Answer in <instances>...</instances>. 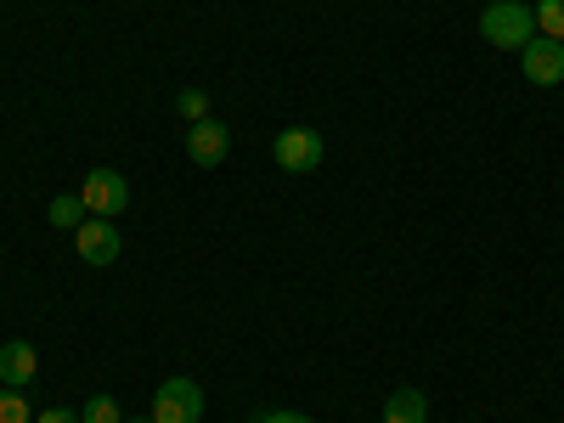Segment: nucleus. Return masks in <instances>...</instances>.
Returning <instances> with one entry per match:
<instances>
[{
	"instance_id": "1",
	"label": "nucleus",
	"mask_w": 564,
	"mask_h": 423,
	"mask_svg": "<svg viewBox=\"0 0 564 423\" xmlns=\"http://www.w3.org/2000/svg\"><path fill=\"white\" fill-rule=\"evenodd\" d=\"M480 34H486V45H497V52H525V45L542 34L536 7H525V0H491V7L480 12Z\"/></svg>"
},
{
	"instance_id": "2",
	"label": "nucleus",
	"mask_w": 564,
	"mask_h": 423,
	"mask_svg": "<svg viewBox=\"0 0 564 423\" xmlns=\"http://www.w3.org/2000/svg\"><path fill=\"white\" fill-rule=\"evenodd\" d=\"M271 159L289 170V175H311V170H322V159H327V141H322V130L294 124V130H282V135L271 141Z\"/></svg>"
},
{
	"instance_id": "3",
	"label": "nucleus",
	"mask_w": 564,
	"mask_h": 423,
	"mask_svg": "<svg viewBox=\"0 0 564 423\" xmlns=\"http://www.w3.org/2000/svg\"><path fill=\"white\" fill-rule=\"evenodd\" d=\"M204 417V390L193 379H164L153 395V423H198Z\"/></svg>"
},
{
	"instance_id": "4",
	"label": "nucleus",
	"mask_w": 564,
	"mask_h": 423,
	"mask_svg": "<svg viewBox=\"0 0 564 423\" xmlns=\"http://www.w3.org/2000/svg\"><path fill=\"white\" fill-rule=\"evenodd\" d=\"M231 153V130L220 119H193L186 124V159H193L198 170H220Z\"/></svg>"
},
{
	"instance_id": "5",
	"label": "nucleus",
	"mask_w": 564,
	"mask_h": 423,
	"mask_svg": "<svg viewBox=\"0 0 564 423\" xmlns=\"http://www.w3.org/2000/svg\"><path fill=\"white\" fill-rule=\"evenodd\" d=\"M79 198H85V209H90V215L113 220V215L130 204V181H124L119 170H90V175H85V186H79Z\"/></svg>"
},
{
	"instance_id": "6",
	"label": "nucleus",
	"mask_w": 564,
	"mask_h": 423,
	"mask_svg": "<svg viewBox=\"0 0 564 423\" xmlns=\"http://www.w3.org/2000/svg\"><path fill=\"white\" fill-rule=\"evenodd\" d=\"M74 249H79V260H85V265H113V260H119V249H124V238H119V226H113V220L90 215V220L74 231Z\"/></svg>"
},
{
	"instance_id": "7",
	"label": "nucleus",
	"mask_w": 564,
	"mask_h": 423,
	"mask_svg": "<svg viewBox=\"0 0 564 423\" xmlns=\"http://www.w3.org/2000/svg\"><path fill=\"white\" fill-rule=\"evenodd\" d=\"M520 74H525L531 85H558V79H564V45L547 40V34H536L525 52H520Z\"/></svg>"
},
{
	"instance_id": "8",
	"label": "nucleus",
	"mask_w": 564,
	"mask_h": 423,
	"mask_svg": "<svg viewBox=\"0 0 564 423\" xmlns=\"http://www.w3.org/2000/svg\"><path fill=\"white\" fill-rule=\"evenodd\" d=\"M34 372H40V356H34L29 339H7V345H0V384H7V390H23Z\"/></svg>"
},
{
	"instance_id": "9",
	"label": "nucleus",
	"mask_w": 564,
	"mask_h": 423,
	"mask_svg": "<svg viewBox=\"0 0 564 423\" xmlns=\"http://www.w3.org/2000/svg\"><path fill=\"white\" fill-rule=\"evenodd\" d=\"M384 423H430V395L401 384L395 395H384Z\"/></svg>"
},
{
	"instance_id": "10",
	"label": "nucleus",
	"mask_w": 564,
	"mask_h": 423,
	"mask_svg": "<svg viewBox=\"0 0 564 423\" xmlns=\"http://www.w3.org/2000/svg\"><path fill=\"white\" fill-rule=\"evenodd\" d=\"M45 220H52L57 231H79V226L90 220V209H85V198L74 193V198H52V209H45Z\"/></svg>"
},
{
	"instance_id": "11",
	"label": "nucleus",
	"mask_w": 564,
	"mask_h": 423,
	"mask_svg": "<svg viewBox=\"0 0 564 423\" xmlns=\"http://www.w3.org/2000/svg\"><path fill=\"white\" fill-rule=\"evenodd\" d=\"M79 423H124V406H119L113 395H90V401L79 406Z\"/></svg>"
},
{
	"instance_id": "12",
	"label": "nucleus",
	"mask_w": 564,
	"mask_h": 423,
	"mask_svg": "<svg viewBox=\"0 0 564 423\" xmlns=\"http://www.w3.org/2000/svg\"><path fill=\"white\" fill-rule=\"evenodd\" d=\"M536 29L564 45V0H536Z\"/></svg>"
},
{
	"instance_id": "13",
	"label": "nucleus",
	"mask_w": 564,
	"mask_h": 423,
	"mask_svg": "<svg viewBox=\"0 0 564 423\" xmlns=\"http://www.w3.org/2000/svg\"><path fill=\"white\" fill-rule=\"evenodd\" d=\"M175 108H181V119H186V124H193V119H209V97H204L198 85H186L181 97H175Z\"/></svg>"
},
{
	"instance_id": "14",
	"label": "nucleus",
	"mask_w": 564,
	"mask_h": 423,
	"mask_svg": "<svg viewBox=\"0 0 564 423\" xmlns=\"http://www.w3.org/2000/svg\"><path fill=\"white\" fill-rule=\"evenodd\" d=\"M0 423H34V412L18 390H0Z\"/></svg>"
},
{
	"instance_id": "15",
	"label": "nucleus",
	"mask_w": 564,
	"mask_h": 423,
	"mask_svg": "<svg viewBox=\"0 0 564 423\" xmlns=\"http://www.w3.org/2000/svg\"><path fill=\"white\" fill-rule=\"evenodd\" d=\"M34 423H79V412H68V406H52V412H40Z\"/></svg>"
},
{
	"instance_id": "16",
	"label": "nucleus",
	"mask_w": 564,
	"mask_h": 423,
	"mask_svg": "<svg viewBox=\"0 0 564 423\" xmlns=\"http://www.w3.org/2000/svg\"><path fill=\"white\" fill-rule=\"evenodd\" d=\"M265 423H316L311 412H265Z\"/></svg>"
},
{
	"instance_id": "17",
	"label": "nucleus",
	"mask_w": 564,
	"mask_h": 423,
	"mask_svg": "<svg viewBox=\"0 0 564 423\" xmlns=\"http://www.w3.org/2000/svg\"><path fill=\"white\" fill-rule=\"evenodd\" d=\"M124 423H153V412H148V417H124Z\"/></svg>"
}]
</instances>
